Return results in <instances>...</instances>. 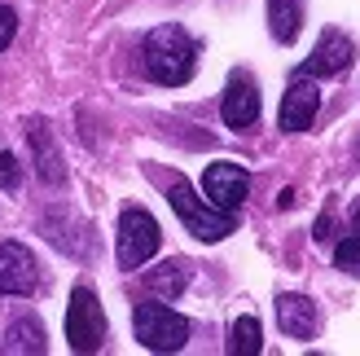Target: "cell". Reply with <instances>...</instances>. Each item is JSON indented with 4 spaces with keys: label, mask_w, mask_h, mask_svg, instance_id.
Instances as JSON below:
<instances>
[{
    "label": "cell",
    "mask_w": 360,
    "mask_h": 356,
    "mask_svg": "<svg viewBox=\"0 0 360 356\" xmlns=\"http://www.w3.org/2000/svg\"><path fill=\"white\" fill-rule=\"evenodd\" d=\"M268 31L277 44H295L303 31V0H268Z\"/></svg>",
    "instance_id": "cell-13"
},
{
    "label": "cell",
    "mask_w": 360,
    "mask_h": 356,
    "mask_svg": "<svg viewBox=\"0 0 360 356\" xmlns=\"http://www.w3.org/2000/svg\"><path fill=\"white\" fill-rule=\"evenodd\" d=\"M229 352L233 356H259L264 352V339H259V322L255 317H238L229 330Z\"/></svg>",
    "instance_id": "cell-15"
},
{
    "label": "cell",
    "mask_w": 360,
    "mask_h": 356,
    "mask_svg": "<svg viewBox=\"0 0 360 356\" xmlns=\"http://www.w3.org/2000/svg\"><path fill=\"white\" fill-rule=\"evenodd\" d=\"M321 110V88L316 80L308 75H295L290 88H285V97H281V132H308L312 128V119Z\"/></svg>",
    "instance_id": "cell-9"
},
{
    "label": "cell",
    "mask_w": 360,
    "mask_h": 356,
    "mask_svg": "<svg viewBox=\"0 0 360 356\" xmlns=\"http://www.w3.org/2000/svg\"><path fill=\"white\" fill-rule=\"evenodd\" d=\"M66 343L75 352H97L105 343V312L97 304L93 286H75L66 304Z\"/></svg>",
    "instance_id": "cell-5"
},
{
    "label": "cell",
    "mask_w": 360,
    "mask_h": 356,
    "mask_svg": "<svg viewBox=\"0 0 360 356\" xmlns=\"http://www.w3.org/2000/svg\"><path fill=\"white\" fill-rule=\"evenodd\" d=\"M40 269L22 242H0V295H31Z\"/></svg>",
    "instance_id": "cell-10"
},
{
    "label": "cell",
    "mask_w": 360,
    "mask_h": 356,
    "mask_svg": "<svg viewBox=\"0 0 360 356\" xmlns=\"http://www.w3.org/2000/svg\"><path fill=\"white\" fill-rule=\"evenodd\" d=\"M13 31H18V13H13L9 5H0V49H9Z\"/></svg>",
    "instance_id": "cell-19"
},
{
    "label": "cell",
    "mask_w": 360,
    "mask_h": 356,
    "mask_svg": "<svg viewBox=\"0 0 360 356\" xmlns=\"http://www.w3.org/2000/svg\"><path fill=\"white\" fill-rule=\"evenodd\" d=\"M18 185H22V167H18V154H0V189L5 193H13Z\"/></svg>",
    "instance_id": "cell-18"
},
{
    "label": "cell",
    "mask_w": 360,
    "mask_h": 356,
    "mask_svg": "<svg viewBox=\"0 0 360 356\" xmlns=\"http://www.w3.org/2000/svg\"><path fill=\"white\" fill-rule=\"evenodd\" d=\"M334 264H338L343 273L360 277V238H356V234H352V238H343V242L334 246Z\"/></svg>",
    "instance_id": "cell-17"
},
{
    "label": "cell",
    "mask_w": 360,
    "mask_h": 356,
    "mask_svg": "<svg viewBox=\"0 0 360 356\" xmlns=\"http://www.w3.org/2000/svg\"><path fill=\"white\" fill-rule=\"evenodd\" d=\"M189 277H193V269H189L185 260H163L158 269L146 273V286H150L158 299H176V295H185Z\"/></svg>",
    "instance_id": "cell-14"
},
{
    "label": "cell",
    "mask_w": 360,
    "mask_h": 356,
    "mask_svg": "<svg viewBox=\"0 0 360 356\" xmlns=\"http://www.w3.org/2000/svg\"><path fill=\"white\" fill-rule=\"evenodd\" d=\"M167 203H172V211L180 216V224H185L198 242H224L233 229H238V216H233V211L211 207L207 198H198L193 185L185 181V176H172V185H167Z\"/></svg>",
    "instance_id": "cell-2"
},
{
    "label": "cell",
    "mask_w": 360,
    "mask_h": 356,
    "mask_svg": "<svg viewBox=\"0 0 360 356\" xmlns=\"http://www.w3.org/2000/svg\"><path fill=\"white\" fill-rule=\"evenodd\" d=\"M220 115L233 132H246L259 123V88L250 80V70H233L229 84H224V97H220Z\"/></svg>",
    "instance_id": "cell-6"
},
{
    "label": "cell",
    "mask_w": 360,
    "mask_h": 356,
    "mask_svg": "<svg viewBox=\"0 0 360 356\" xmlns=\"http://www.w3.org/2000/svg\"><path fill=\"white\" fill-rule=\"evenodd\" d=\"M141 66H146V75L154 84L180 88V84H189L193 70H198V40L185 27L163 23V27H154L146 35V44H141Z\"/></svg>",
    "instance_id": "cell-1"
},
{
    "label": "cell",
    "mask_w": 360,
    "mask_h": 356,
    "mask_svg": "<svg viewBox=\"0 0 360 356\" xmlns=\"http://www.w3.org/2000/svg\"><path fill=\"white\" fill-rule=\"evenodd\" d=\"M163 229L146 207H123L119 216V269H141L158 255Z\"/></svg>",
    "instance_id": "cell-4"
},
{
    "label": "cell",
    "mask_w": 360,
    "mask_h": 356,
    "mask_svg": "<svg viewBox=\"0 0 360 356\" xmlns=\"http://www.w3.org/2000/svg\"><path fill=\"white\" fill-rule=\"evenodd\" d=\"M316 242H330L334 238V211L326 207V211H321V220H316V234H312Z\"/></svg>",
    "instance_id": "cell-20"
},
{
    "label": "cell",
    "mask_w": 360,
    "mask_h": 356,
    "mask_svg": "<svg viewBox=\"0 0 360 356\" xmlns=\"http://www.w3.org/2000/svg\"><path fill=\"white\" fill-rule=\"evenodd\" d=\"M9 352H44V330H40V322L35 317H27V322H18L13 330H9V343H5Z\"/></svg>",
    "instance_id": "cell-16"
},
{
    "label": "cell",
    "mask_w": 360,
    "mask_h": 356,
    "mask_svg": "<svg viewBox=\"0 0 360 356\" xmlns=\"http://www.w3.org/2000/svg\"><path fill=\"white\" fill-rule=\"evenodd\" d=\"M352 234L360 238V198H356V207H352Z\"/></svg>",
    "instance_id": "cell-21"
},
{
    "label": "cell",
    "mask_w": 360,
    "mask_h": 356,
    "mask_svg": "<svg viewBox=\"0 0 360 356\" xmlns=\"http://www.w3.org/2000/svg\"><path fill=\"white\" fill-rule=\"evenodd\" d=\"M27 141H31V150H35L40 181H44V185H62V181H66L62 150H58V141H53V132L44 128V119H31V123H27Z\"/></svg>",
    "instance_id": "cell-12"
},
{
    "label": "cell",
    "mask_w": 360,
    "mask_h": 356,
    "mask_svg": "<svg viewBox=\"0 0 360 356\" xmlns=\"http://www.w3.org/2000/svg\"><path fill=\"white\" fill-rule=\"evenodd\" d=\"M352 58H356V44L347 40L343 31H321V40H316V49H312V58L303 62L295 75H308V80H330V75H343V70L352 66Z\"/></svg>",
    "instance_id": "cell-7"
},
{
    "label": "cell",
    "mask_w": 360,
    "mask_h": 356,
    "mask_svg": "<svg viewBox=\"0 0 360 356\" xmlns=\"http://www.w3.org/2000/svg\"><path fill=\"white\" fill-rule=\"evenodd\" d=\"M277 326L285 339H312L321 317L308 295H277Z\"/></svg>",
    "instance_id": "cell-11"
},
{
    "label": "cell",
    "mask_w": 360,
    "mask_h": 356,
    "mask_svg": "<svg viewBox=\"0 0 360 356\" xmlns=\"http://www.w3.org/2000/svg\"><path fill=\"white\" fill-rule=\"evenodd\" d=\"M202 193H207L211 207L238 211V207L246 203V193H250V176H246V167H238V163H211V167L202 172Z\"/></svg>",
    "instance_id": "cell-8"
},
{
    "label": "cell",
    "mask_w": 360,
    "mask_h": 356,
    "mask_svg": "<svg viewBox=\"0 0 360 356\" xmlns=\"http://www.w3.org/2000/svg\"><path fill=\"white\" fill-rule=\"evenodd\" d=\"M132 330H136L141 348H150V352H180L189 343V322L180 312H172L167 304H154V299L132 308Z\"/></svg>",
    "instance_id": "cell-3"
}]
</instances>
